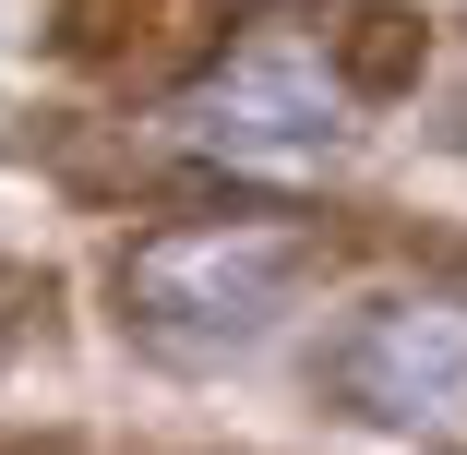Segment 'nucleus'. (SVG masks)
Returning <instances> with one entry per match:
<instances>
[{"mask_svg":"<svg viewBox=\"0 0 467 455\" xmlns=\"http://www.w3.org/2000/svg\"><path fill=\"white\" fill-rule=\"evenodd\" d=\"M336 276V240L288 204H204V216H168L120 252V324L168 359H228L252 336H275L312 288Z\"/></svg>","mask_w":467,"mask_h":455,"instance_id":"1","label":"nucleus"},{"mask_svg":"<svg viewBox=\"0 0 467 455\" xmlns=\"http://www.w3.org/2000/svg\"><path fill=\"white\" fill-rule=\"evenodd\" d=\"M324 396L371 431H420V443H467V300L443 288H396L371 300L336 347H324Z\"/></svg>","mask_w":467,"mask_h":455,"instance_id":"2","label":"nucleus"},{"mask_svg":"<svg viewBox=\"0 0 467 455\" xmlns=\"http://www.w3.org/2000/svg\"><path fill=\"white\" fill-rule=\"evenodd\" d=\"M348 109L359 97L336 84L324 36L312 25H264V36L216 48V72L180 97V132L216 144V156H324L348 132Z\"/></svg>","mask_w":467,"mask_h":455,"instance_id":"3","label":"nucleus"},{"mask_svg":"<svg viewBox=\"0 0 467 455\" xmlns=\"http://www.w3.org/2000/svg\"><path fill=\"white\" fill-rule=\"evenodd\" d=\"M312 36H324V60H336V84H348L359 109H371V97H408L420 60H431V36L396 13V0H336Z\"/></svg>","mask_w":467,"mask_h":455,"instance_id":"4","label":"nucleus"},{"mask_svg":"<svg viewBox=\"0 0 467 455\" xmlns=\"http://www.w3.org/2000/svg\"><path fill=\"white\" fill-rule=\"evenodd\" d=\"M0 359H13V324H0Z\"/></svg>","mask_w":467,"mask_h":455,"instance_id":"5","label":"nucleus"}]
</instances>
